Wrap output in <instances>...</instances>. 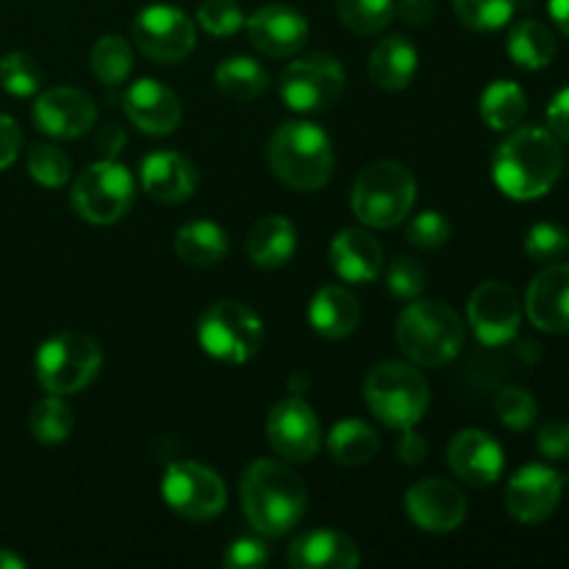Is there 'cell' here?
<instances>
[{
  "label": "cell",
  "instance_id": "6da1fadb",
  "mask_svg": "<svg viewBox=\"0 0 569 569\" xmlns=\"http://www.w3.org/2000/svg\"><path fill=\"white\" fill-rule=\"evenodd\" d=\"M565 170L561 144L548 128H511L492 159V178L511 200H537L556 187Z\"/></svg>",
  "mask_w": 569,
  "mask_h": 569
},
{
  "label": "cell",
  "instance_id": "7a4b0ae2",
  "mask_svg": "<svg viewBox=\"0 0 569 569\" xmlns=\"http://www.w3.org/2000/svg\"><path fill=\"white\" fill-rule=\"evenodd\" d=\"M239 498L244 517L261 537H283L298 528L309 506V492L298 472L272 459H256L244 467Z\"/></svg>",
  "mask_w": 569,
  "mask_h": 569
},
{
  "label": "cell",
  "instance_id": "3957f363",
  "mask_svg": "<svg viewBox=\"0 0 569 569\" xmlns=\"http://www.w3.org/2000/svg\"><path fill=\"white\" fill-rule=\"evenodd\" d=\"M267 164L283 187L317 192L331 181V137L315 122H283L267 142Z\"/></svg>",
  "mask_w": 569,
  "mask_h": 569
},
{
  "label": "cell",
  "instance_id": "277c9868",
  "mask_svg": "<svg viewBox=\"0 0 569 569\" xmlns=\"http://www.w3.org/2000/svg\"><path fill=\"white\" fill-rule=\"evenodd\" d=\"M406 359L420 367H442L465 348V326L448 303L417 300L400 315L395 328Z\"/></svg>",
  "mask_w": 569,
  "mask_h": 569
},
{
  "label": "cell",
  "instance_id": "5b68a950",
  "mask_svg": "<svg viewBox=\"0 0 569 569\" xmlns=\"http://www.w3.org/2000/svg\"><path fill=\"white\" fill-rule=\"evenodd\" d=\"M417 178L400 161H372L361 167L350 192L353 214L370 228H395L411 214Z\"/></svg>",
  "mask_w": 569,
  "mask_h": 569
},
{
  "label": "cell",
  "instance_id": "8992f818",
  "mask_svg": "<svg viewBox=\"0 0 569 569\" xmlns=\"http://www.w3.org/2000/svg\"><path fill=\"white\" fill-rule=\"evenodd\" d=\"M365 400L378 422L392 431L415 428L426 417L431 389L417 367L403 361H381L365 381Z\"/></svg>",
  "mask_w": 569,
  "mask_h": 569
},
{
  "label": "cell",
  "instance_id": "52a82bcc",
  "mask_svg": "<svg viewBox=\"0 0 569 569\" xmlns=\"http://www.w3.org/2000/svg\"><path fill=\"white\" fill-rule=\"evenodd\" d=\"M198 342L222 365H244L264 342V322L239 300H217L200 315Z\"/></svg>",
  "mask_w": 569,
  "mask_h": 569
},
{
  "label": "cell",
  "instance_id": "ba28073f",
  "mask_svg": "<svg viewBox=\"0 0 569 569\" xmlns=\"http://www.w3.org/2000/svg\"><path fill=\"white\" fill-rule=\"evenodd\" d=\"M37 381L48 389L50 395H76L87 389L98 378L103 367V350L89 333L67 331L59 337L48 339L37 350Z\"/></svg>",
  "mask_w": 569,
  "mask_h": 569
},
{
  "label": "cell",
  "instance_id": "9c48e42d",
  "mask_svg": "<svg viewBox=\"0 0 569 569\" xmlns=\"http://www.w3.org/2000/svg\"><path fill=\"white\" fill-rule=\"evenodd\" d=\"M70 203L81 220L92 226H111L133 206V178L120 161L100 159L76 178Z\"/></svg>",
  "mask_w": 569,
  "mask_h": 569
},
{
  "label": "cell",
  "instance_id": "30bf717a",
  "mask_svg": "<svg viewBox=\"0 0 569 569\" xmlns=\"http://www.w3.org/2000/svg\"><path fill=\"white\" fill-rule=\"evenodd\" d=\"M161 495L176 515L194 522L211 520L228 503V489L222 478L198 461H176L167 467Z\"/></svg>",
  "mask_w": 569,
  "mask_h": 569
},
{
  "label": "cell",
  "instance_id": "8fae6325",
  "mask_svg": "<svg viewBox=\"0 0 569 569\" xmlns=\"http://www.w3.org/2000/svg\"><path fill=\"white\" fill-rule=\"evenodd\" d=\"M345 70L333 56L309 53L295 59L281 76V98L292 111H326L342 98Z\"/></svg>",
  "mask_w": 569,
  "mask_h": 569
},
{
  "label": "cell",
  "instance_id": "7c38bea8",
  "mask_svg": "<svg viewBox=\"0 0 569 569\" xmlns=\"http://www.w3.org/2000/svg\"><path fill=\"white\" fill-rule=\"evenodd\" d=\"M194 26L178 6H144L133 20V42L159 64H178L194 50Z\"/></svg>",
  "mask_w": 569,
  "mask_h": 569
},
{
  "label": "cell",
  "instance_id": "4fadbf2b",
  "mask_svg": "<svg viewBox=\"0 0 569 569\" xmlns=\"http://www.w3.org/2000/svg\"><path fill=\"white\" fill-rule=\"evenodd\" d=\"M267 442L283 461L303 465L322 448V428L315 409L303 398H287L267 415Z\"/></svg>",
  "mask_w": 569,
  "mask_h": 569
},
{
  "label": "cell",
  "instance_id": "5bb4252c",
  "mask_svg": "<svg viewBox=\"0 0 569 569\" xmlns=\"http://www.w3.org/2000/svg\"><path fill=\"white\" fill-rule=\"evenodd\" d=\"M467 317H470V326L476 331V337L483 345H489V348H498V345L511 342L517 337V331H520L522 306L509 283L483 281L470 295Z\"/></svg>",
  "mask_w": 569,
  "mask_h": 569
},
{
  "label": "cell",
  "instance_id": "9a60e30c",
  "mask_svg": "<svg viewBox=\"0 0 569 569\" xmlns=\"http://www.w3.org/2000/svg\"><path fill=\"white\" fill-rule=\"evenodd\" d=\"M406 511L422 531L450 533L465 522L467 500L456 483L445 478H422L406 492Z\"/></svg>",
  "mask_w": 569,
  "mask_h": 569
},
{
  "label": "cell",
  "instance_id": "2e32d148",
  "mask_svg": "<svg viewBox=\"0 0 569 569\" xmlns=\"http://www.w3.org/2000/svg\"><path fill=\"white\" fill-rule=\"evenodd\" d=\"M33 126L56 139H78L98 120V106L83 89L53 87L33 103Z\"/></svg>",
  "mask_w": 569,
  "mask_h": 569
},
{
  "label": "cell",
  "instance_id": "e0dca14e",
  "mask_svg": "<svg viewBox=\"0 0 569 569\" xmlns=\"http://www.w3.org/2000/svg\"><path fill=\"white\" fill-rule=\"evenodd\" d=\"M561 500V476L545 465H528L506 487V509L522 526L545 522Z\"/></svg>",
  "mask_w": 569,
  "mask_h": 569
},
{
  "label": "cell",
  "instance_id": "ac0fdd59",
  "mask_svg": "<svg viewBox=\"0 0 569 569\" xmlns=\"http://www.w3.org/2000/svg\"><path fill=\"white\" fill-rule=\"evenodd\" d=\"M122 109L128 120L150 137H167L181 126V100L156 78H139L122 94Z\"/></svg>",
  "mask_w": 569,
  "mask_h": 569
},
{
  "label": "cell",
  "instance_id": "d6986e66",
  "mask_svg": "<svg viewBox=\"0 0 569 569\" xmlns=\"http://www.w3.org/2000/svg\"><path fill=\"white\" fill-rule=\"evenodd\" d=\"M248 37L256 50L272 59H283V56H295L303 50L306 39H309V22L303 14L281 3H270L256 9L248 17Z\"/></svg>",
  "mask_w": 569,
  "mask_h": 569
},
{
  "label": "cell",
  "instance_id": "ffe728a7",
  "mask_svg": "<svg viewBox=\"0 0 569 569\" xmlns=\"http://www.w3.org/2000/svg\"><path fill=\"white\" fill-rule=\"evenodd\" d=\"M448 461L459 481L470 483V487H492L503 472L506 456L492 433L467 428V431L456 433L450 442Z\"/></svg>",
  "mask_w": 569,
  "mask_h": 569
},
{
  "label": "cell",
  "instance_id": "44dd1931",
  "mask_svg": "<svg viewBox=\"0 0 569 569\" xmlns=\"http://www.w3.org/2000/svg\"><path fill=\"white\" fill-rule=\"evenodd\" d=\"M528 320L545 333H569V264H550L526 295Z\"/></svg>",
  "mask_w": 569,
  "mask_h": 569
},
{
  "label": "cell",
  "instance_id": "7402d4cb",
  "mask_svg": "<svg viewBox=\"0 0 569 569\" xmlns=\"http://www.w3.org/2000/svg\"><path fill=\"white\" fill-rule=\"evenodd\" d=\"M142 189L159 203H183L198 189V170L192 161L172 150H159L142 159Z\"/></svg>",
  "mask_w": 569,
  "mask_h": 569
},
{
  "label": "cell",
  "instance_id": "603a6c76",
  "mask_svg": "<svg viewBox=\"0 0 569 569\" xmlns=\"http://www.w3.org/2000/svg\"><path fill=\"white\" fill-rule=\"evenodd\" d=\"M328 259L342 281L370 283L381 276L383 250L372 233L361 231V228H345L333 237Z\"/></svg>",
  "mask_w": 569,
  "mask_h": 569
},
{
  "label": "cell",
  "instance_id": "cb8c5ba5",
  "mask_svg": "<svg viewBox=\"0 0 569 569\" xmlns=\"http://www.w3.org/2000/svg\"><path fill=\"white\" fill-rule=\"evenodd\" d=\"M289 565L295 569H356L361 565V553L348 533L322 528L295 539Z\"/></svg>",
  "mask_w": 569,
  "mask_h": 569
},
{
  "label": "cell",
  "instance_id": "d4e9b609",
  "mask_svg": "<svg viewBox=\"0 0 569 569\" xmlns=\"http://www.w3.org/2000/svg\"><path fill=\"white\" fill-rule=\"evenodd\" d=\"M309 322L322 339H331V342L350 337L361 322L359 298L339 283H328L311 298Z\"/></svg>",
  "mask_w": 569,
  "mask_h": 569
},
{
  "label": "cell",
  "instance_id": "484cf974",
  "mask_svg": "<svg viewBox=\"0 0 569 569\" xmlns=\"http://www.w3.org/2000/svg\"><path fill=\"white\" fill-rule=\"evenodd\" d=\"M417 64H420V53L415 44L406 37H387L372 48L370 61H367V72H370L372 83L387 92H400L415 78Z\"/></svg>",
  "mask_w": 569,
  "mask_h": 569
},
{
  "label": "cell",
  "instance_id": "4316f807",
  "mask_svg": "<svg viewBox=\"0 0 569 569\" xmlns=\"http://www.w3.org/2000/svg\"><path fill=\"white\" fill-rule=\"evenodd\" d=\"M298 250V231L287 217H264L248 233V256L261 270H278Z\"/></svg>",
  "mask_w": 569,
  "mask_h": 569
},
{
  "label": "cell",
  "instance_id": "83f0119b",
  "mask_svg": "<svg viewBox=\"0 0 569 569\" xmlns=\"http://www.w3.org/2000/svg\"><path fill=\"white\" fill-rule=\"evenodd\" d=\"M176 253L183 264L214 267L228 256V237L217 222H187L176 233Z\"/></svg>",
  "mask_w": 569,
  "mask_h": 569
},
{
  "label": "cell",
  "instance_id": "f1b7e54d",
  "mask_svg": "<svg viewBox=\"0 0 569 569\" xmlns=\"http://www.w3.org/2000/svg\"><path fill=\"white\" fill-rule=\"evenodd\" d=\"M381 450V439L367 422L342 420L328 433V453L342 467H361L372 461Z\"/></svg>",
  "mask_w": 569,
  "mask_h": 569
},
{
  "label": "cell",
  "instance_id": "f546056e",
  "mask_svg": "<svg viewBox=\"0 0 569 569\" xmlns=\"http://www.w3.org/2000/svg\"><path fill=\"white\" fill-rule=\"evenodd\" d=\"M214 83L226 98L237 100V103H248V100H256L259 94L267 92L270 76L250 56H231L214 70Z\"/></svg>",
  "mask_w": 569,
  "mask_h": 569
},
{
  "label": "cell",
  "instance_id": "4dcf8cb0",
  "mask_svg": "<svg viewBox=\"0 0 569 569\" xmlns=\"http://www.w3.org/2000/svg\"><path fill=\"white\" fill-rule=\"evenodd\" d=\"M506 48H509L511 61L517 67H522V70H542V67L553 61L556 37L545 22L522 20L511 28Z\"/></svg>",
  "mask_w": 569,
  "mask_h": 569
},
{
  "label": "cell",
  "instance_id": "1f68e13d",
  "mask_svg": "<svg viewBox=\"0 0 569 569\" xmlns=\"http://www.w3.org/2000/svg\"><path fill=\"white\" fill-rule=\"evenodd\" d=\"M528 111V98L520 83L492 81L481 94V117L492 131H511L522 122Z\"/></svg>",
  "mask_w": 569,
  "mask_h": 569
},
{
  "label": "cell",
  "instance_id": "d6a6232c",
  "mask_svg": "<svg viewBox=\"0 0 569 569\" xmlns=\"http://www.w3.org/2000/svg\"><path fill=\"white\" fill-rule=\"evenodd\" d=\"M89 64H92L94 78L106 87H120L126 83V78L131 76L133 70V53L131 44L126 42L117 33H109V37H100L94 42L92 53H89Z\"/></svg>",
  "mask_w": 569,
  "mask_h": 569
},
{
  "label": "cell",
  "instance_id": "836d02e7",
  "mask_svg": "<svg viewBox=\"0 0 569 569\" xmlns=\"http://www.w3.org/2000/svg\"><path fill=\"white\" fill-rule=\"evenodd\" d=\"M28 426H31V433L37 442L61 445L70 439L76 417H72L70 406L61 400V395H50V398L39 400L33 406L31 417H28Z\"/></svg>",
  "mask_w": 569,
  "mask_h": 569
},
{
  "label": "cell",
  "instance_id": "e575fe53",
  "mask_svg": "<svg viewBox=\"0 0 569 569\" xmlns=\"http://www.w3.org/2000/svg\"><path fill=\"white\" fill-rule=\"evenodd\" d=\"M339 20L361 37L381 33L395 17V0H337Z\"/></svg>",
  "mask_w": 569,
  "mask_h": 569
},
{
  "label": "cell",
  "instance_id": "d590c367",
  "mask_svg": "<svg viewBox=\"0 0 569 569\" xmlns=\"http://www.w3.org/2000/svg\"><path fill=\"white\" fill-rule=\"evenodd\" d=\"M0 87L14 98L37 94L42 87V67L31 53H22V50L6 53L0 59Z\"/></svg>",
  "mask_w": 569,
  "mask_h": 569
},
{
  "label": "cell",
  "instance_id": "8d00e7d4",
  "mask_svg": "<svg viewBox=\"0 0 569 569\" xmlns=\"http://www.w3.org/2000/svg\"><path fill=\"white\" fill-rule=\"evenodd\" d=\"M520 0H453L456 17L472 31H498L515 17Z\"/></svg>",
  "mask_w": 569,
  "mask_h": 569
},
{
  "label": "cell",
  "instance_id": "74e56055",
  "mask_svg": "<svg viewBox=\"0 0 569 569\" xmlns=\"http://www.w3.org/2000/svg\"><path fill=\"white\" fill-rule=\"evenodd\" d=\"M28 172L37 183L56 189L70 181L72 164L64 150L56 148V144H33L31 153H28Z\"/></svg>",
  "mask_w": 569,
  "mask_h": 569
},
{
  "label": "cell",
  "instance_id": "f35d334b",
  "mask_svg": "<svg viewBox=\"0 0 569 569\" xmlns=\"http://www.w3.org/2000/svg\"><path fill=\"white\" fill-rule=\"evenodd\" d=\"M495 411H498L500 422L511 431H526L537 420V400L531 392L520 387H506L500 389L498 398H495Z\"/></svg>",
  "mask_w": 569,
  "mask_h": 569
},
{
  "label": "cell",
  "instance_id": "ab89813d",
  "mask_svg": "<svg viewBox=\"0 0 569 569\" xmlns=\"http://www.w3.org/2000/svg\"><path fill=\"white\" fill-rule=\"evenodd\" d=\"M198 22L211 37H233L244 26L242 6L237 0H203L198 9Z\"/></svg>",
  "mask_w": 569,
  "mask_h": 569
},
{
  "label": "cell",
  "instance_id": "60d3db41",
  "mask_svg": "<svg viewBox=\"0 0 569 569\" xmlns=\"http://www.w3.org/2000/svg\"><path fill=\"white\" fill-rule=\"evenodd\" d=\"M569 250V233L556 222H537L526 233V253L533 261H556Z\"/></svg>",
  "mask_w": 569,
  "mask_h": 569
},
{
  "label": "cell",
  "instance_id": "b9f144b4",
  "mask_svg": "<svg viewBox=\"0 0 569 569\" xmlns=\"http://www.w3.org/2000/svg\"><path fill=\"white\" fill-rule=\"evenodd\" d=\"M387 289L400 300H417L426 289V270L411 256H398L387 270Z\"/></svg>",
  "mask_w": 569,
  "mask_h": 569
},
{
  "label": "cell",
  "instance_id": "7bdbcfd3",
  "mask_svg": "<svg viewBox=\"0 0 569 569\" xmlns=\"http://www.w3.org/2000/svg\"><path fill=\"white\" fill-rule=\"evenodd\" d=\"M450 233H453V226L439 211H422L409 222V242L422 250L442 248V244H448Z\"/></svg>",
  "mask_w": 569,
  "mask_h": 569
},
{
  "label": "cell",
  "instance_id": "ee69618b",
  "mask_svg": "<svg viewBox=\"0 0 569 569\" xmlns=\"http://www.w3.org/2000/svg\"><path fill=\"white\" fill-rule=\"evenodd\" d=\"M222 565L228 569H259L270 565V550L259 539H237L231 542V548L226 550V559Z\"/></svg>",
  "mask_w": 569,
  "mask_h": 569
},
{
  "label": "cell",
  "instance_id": "f6af8a7d",
  "mask_svg": "<svg viewBox=\"0 0 569 569\" xmlns=\"http://www.w3.org/2000/svg\"><path fill=\"white\" fill-rule=\"evenodd\" d=\"M537 448L545 459L565 461L569 459V426L561 420H550L539 428Z\"/></svg>",
  "mask_w": 569,
  "mask_h": 569
},
{
  "label": "cell",
  "instance_id": "bcb514c9",
  "mask_svg": "<svg viewBox=\"0 0 569 569\" xmlns=\"http://www.w3.org/2000/svg\"><path fill=\"white\" fill-rule=\"evenodd\" d=\"M20 148H22L20 126H17L9 114H0V172H3L6 167L14 164L17 156H20Z\"/></svg>",
  "mask_w": 569,
  "mask_h": 569
},
{
  "label": "cell",
  "instance_id": "7dc6e473",
  "mask_svg": "<svg viewBox=\"0 0 569 569\" xmlns=\"http://www.w3.org/2000/svg\"><path fill=\"white\" fill-rule=\"evenodd\" d=\"M548 131L553 133L559 142L569 144V87L561 89L548 106Z\"/></svg>",
  "mask_w": 569,
  "mask_h": 569
},
{
  "label": "cell",
  "instance_id": "c3c4849f",
  "mask_svg": "<svg viewBox=\"0 0 569 569\" xmlns=\"http://www.w3.org/2000/svg\"><path fill=\"white\" fill-rule=\"evenodd\" d=\"M400 433H403V437L398 439V459L403 461V465H409V467L422 465V461H426V456H428L426 437H420L415 428H403Z\"/></svg>",
  "mask_w": 569,
  "mask_h": 569
},
{
  "label": "cell",
  "instance_id": "681fc988",
  "mask_svg": "<svg viewBox=\"0 0 569 569\" xmlns=\"http://www.w3.org/2000/svg\"><path fill=\"white\" fill-rule=\"evenodd\" d=\"M395 14L409 26H428L433 20V3L431 0H400L395 6Z\"/></svg>",
  "mask_w": 569,
  "mask_h": 569
},
{
  "label": "cell",
  "instance_id": "f907efd6",
  "mask_svg": "<svg viewBox=\"0 0 569 569\" xmlns=\"http://www.w3.org/2000/svg\"><path fill=\"white\" fill-rule=\"evenodd\" d=\"M94 142H98L103 159H117V153L126 148V131H122V126H117V122H106V126H100Z\"/></svg>",
  "mask_w": 569,
  "mask_h": 569
},
{
  "label": "cell",
  "instance_id": "816d5d0a",
  "mask_svg": "<svg viewBox=\"0 0 569 569\" xmlns=\"http://www.w3.org/2000/svg\"><path fill=\"white\" fill-rule=\"evenodd\" d=\"M550 17L559 26V31L569 37V0H550Z\"/></svg>",
  "mask_w": 569,
  "mask_h": 569
},
{
  "label": "cell",
  "instance_id": "f5cc1de1",
  "mask_svg": "<svg viewBox=\"0 0 569 569\" xmlns=\"http://www.w3.org/2000/svg\"><path fill=\"white\" fill-rule=\"evenodd\" d=\"M26 567V561L20 559V556H14L11 550H0V569H22Z\"/></svg>",
  "mask_w": 569,
  "mask_h": 569
}]
</instances>
